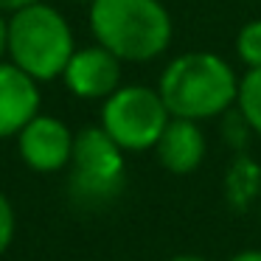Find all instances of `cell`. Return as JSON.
Listing matches in <instances>:
<instances>
[{
	"label": "cell",
	"mask_w": 261,
	"mask_h": 261,
	"mask_svg": "<svg viewBox=\"0 0 261 261\" xmlns=\"http://www.w3.org/2000/svg\"><path fill=\"white\" fill-rule=\"evenodd\" d=\"M73 141L76 135L68 129L65 121L37 113L17 132V152L31 171L54 174V171L68 169L70 154H73Z\"/></svg>",
	"instance_id": "cell-6"
},
{
	"label": "cell",
	"mask_w": 261,
	"mask_h": 261,
	"mask_svg": "<svg viewBox=\"0 0 261 261\" xmlns=\"http://www.w3.org/2000/svg\"><path fill=\"white\" fill-rule=\"evenodd\" d=\"M236 110L247 121L250 132L261 135V68H247V73L239 79Z\"/></svg>",
	"instance_id": "cell-11"
},
{
	"label": "cell",
	"mask_w": 261,
	"mask_h": 261,
	"mask_svg": "<svg viewBox=\"0 0 261 261\" xmlns=\"http://www.w3.org/2000/svg\"><path fill=\"white\" fill-rule=\"evenodd\" d=\"M261 188V169L247 158H236L227 171V197L233 205H250Z\"/></svg>",
	"instance_id": "cell-10"
},
{
	"label": "cell",
	"mask_w": 261,
	"mask_h": 261,
	"mask_svg": "<svg viewBox=\"0 0 261 261\" xmlns=\"http://www.w3.org/2000/svg\"><path fill=\"white\" fill-rule=\"evenodd\" d=\"M40 82L14 62H0V141L17 138V132L40 113Z\"/></svg>",
	"instance_id": "cell-8"
},
{
	"label": "cell",
	"mask_w": 261,
	"mask_h": 261,
	"mask_svg": "<svg viewBox=\"0 0 261 261\" xmlns=\"http://www.w3.org/2000/svg\"><path fill=\"white\" fill-rule=\"evenodd\" d=\"M169 121L171 113L160 93L146 85H121L101 107V129L124 152L154 149Z\"/></svg>",
	"instance_id": "cell-5"
},
{
	"label": "cell",
	"mask_w": 261,
	"mask_h": 261,
	"mask_svg": "<svg viewBox=\"0 0 261 261\" xmlns=\"http://www.w3.org/2000/svg\"><path fill=\"white\" fill-rule=\"evenodd\" d=\"M230 261H261V250H242Z\"/></svg>",
	"instance_id": "cell-16"
},
{
	"label": "cell",
	"mask_w": 261,
	"mask_h": 261,
	"mask_svg": "<svg viewBox=\"0 0 261 261\" xmlns=\"http://www.w3.org/2000/svg\"><path fill=\"white\" fill-rule=\"evenodd\" d=\"M158 93L171 118L205 121L227 113L239 96V76L222 57L194 51L171 59L160 73Z\"/></svg>",
	"instance_id": "cell-1"
},
{
	"label": "cell",
	"mask_w": 261,
	"mask_h": 261,
	"mask_svg": "<svg viewBox=\"0 0 261 261\" xmlns=\"http://www.w3.org/2000/svg\"><path fill=\"white\" fill-rule=\"evenodd\" d=\"M124 149L98 126L76 132L68 163V194L79 208L101 211L121 197L126 186Z\"/></svg>",
	"instance_id": "cell-4"
},
{
	"label": "cell",
	"mask_w": 261,
	"mask_h": 261,
	"mask_svg": "<svg viewBox=\"0 0 261 261\" xmlns=\"http://www.w3.org/2000/svg\"><path fill=\"white\" fill-rule=\"evenodd\" d=\"M76 3H87V6H90V3H93V0H76Z\"/></svg>",
	"instance_id": "cell-18"
},
{
	"label": "cell",
	"mask_w": 261,
	"mask_h": 261,
	"mask_svg": "<svg viewBox=\"0 0 261 261\" xmlns=\"http://www.w3.org/2000/svg\"><path fill=\"white\" fill-rule=\"evenodd\" d=\"M205 152H208V143L199 129V121L188 118H171L154 143V154H158L160 166L171 174L197 171L205 160Z\"/></svg>",
	"instance_id": "cell-9"
},
{
	"label": "cell",
	"mask_w": 261,
	"mask_h": 261,
	"mask_svg": "<svg viewBox=\"0 0 261 261\" xmlns=\"http://www.w3.org/2000/svg\"><path fill=\"white\" fill-rule=\"evenodd\" d=\"M6 51H9V20L3 17V12H0V59H3Z\"/></svg>",
	"instance_id": "cell-14"
},
{
	"label": "cell",
	"mask_w": 261,
	"mask_h": 261,
	"mask_svg": "<svg viewBox=\"0 0 261 261\" xmlns=\"http://www.w3.org/2000/svg\"><path fill=\"white\" fill-rule=\"evenodd\" d=\"M169 261H208V258H202V255H194V253H182V255H174V258H169Z\"/></svg>",
	"instance_id": "cell-17"
},
{
	"label": "cell",
	"mask_w": 261,
	"mask_h": 261,
	"mask_svg": "<svg viewBox=\"0 0 261 261\" xmlns=\"http://www.w3.org/2000/svg\"><path fill=\"white\" fill-rule=\"evenodd\" d=\"M236 57L247 68H261V20H250L236 34Z\"/></svg>",
	"instance_id": "cell-12"
},
{
	"label": "cell",
	"mask_w": 261,
	"mask_h": 261,
	"mask_svg": "<svg viewBox=\"0 0 261 261\" xmlns=\"http://www.w3.org/2000/svg\"><path fill=\"white\" fill-rule=\"evenodd\" d=\"M76 51L73 29L59 9L42 0L12 12L9 59L37 82H54L65 73Z\"/></svg>",
	"instance_id": "cell-3"
},
{
	"label": "cell",
	"mask_w": 261,
	"mask_h": 261,
	"mask_svg": "<svg viewBox=\"0 0 261 261\" xmlns=\"http://www.w3.org/2000/svg\"><path fill=\"white\" fill-rule=\"evenodd\" d=\"M90 31L121 62H149L171 45L174 23L160 0H93Z\"/></svg>",
	"instance_id": "cell-2"
},
{
	"label": "cell",
	"mask_w": 261,
	"mask_h": 261,
	"mask_svg": "<svg viewBox=\"0 0 261 261\" xmlns=\"http://www.w3.org/2000/svg\"><path fill=\"white\" fill-rule=\"evenodd\" d=\"M14 233H17V216H14V208L9 202V197L0 191V255L12 247Z\"/></svg>",
	"instance_id": "cell-13"
},
{
	"label": "cell",
	"mask_w": 261,
	"mask_h": 261,
	"mask_svg": "<svg viewBox=\"0 0 261 261\" xmlns=\"http://www.w3.org/2000/svg\"><path fill=\"white\" fill-rule=\"evenodd\" d=\"M121 65L124 62L98 42L87 48H76L62 73V82L76 98L104 101L121 87V73H124Z\"/></svg>",
	"instance_id": "cell-7"
},
{
	"label": "cell",
	"mask_w": 261,
	"mask_h": 261,
	"mask_svg": "<svg viewBox=\"0 0 261 261\" xmlns=\"http://www.w3.org/2000/svg\"><path fill=\"white\" fill-rule=\"evenodd\" d=\"M31 3H37V0H0V12H17V9L23 6H31Z\"/></svg>",
	"instance_id": "cell-15"
}]
</instances>
